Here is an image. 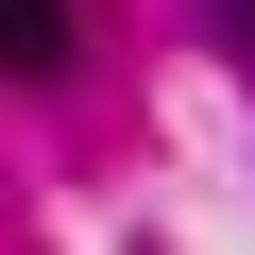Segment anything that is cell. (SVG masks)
Returning a JSON list of instances; mask_svg holds the SVG:
<instances>
[{
	"label": "cell",
	"mask_w": 255,
	"mask_h": 255,
	"mask_svg": "<svg viewBox=\"0 0 255 255\" xmlns=\"http://www.w3.org/2000/svg\"><path fill=\"white\" fill-rule=\"evenodd\" d=\"M0 68L51 85V68H68V0H0Z\"/></svg>",
	"instance_id": "6da1fadb"
},
{
	"label": "cell",
	"mask_w": 255,
	"mask_h": 255,
	"mask_svg": "<svg viewBox=\"0 0 255 255\" xmlns=\"http://www.w3.org/2000/svg\"><path fill=\"white\" fill-rule=\"evenodd\" d=\"M204 17H221V51H238V68H255V0H204Z\"/></svg>",
	"instance_id": "7a4b0ae2"
}]
</instances>
